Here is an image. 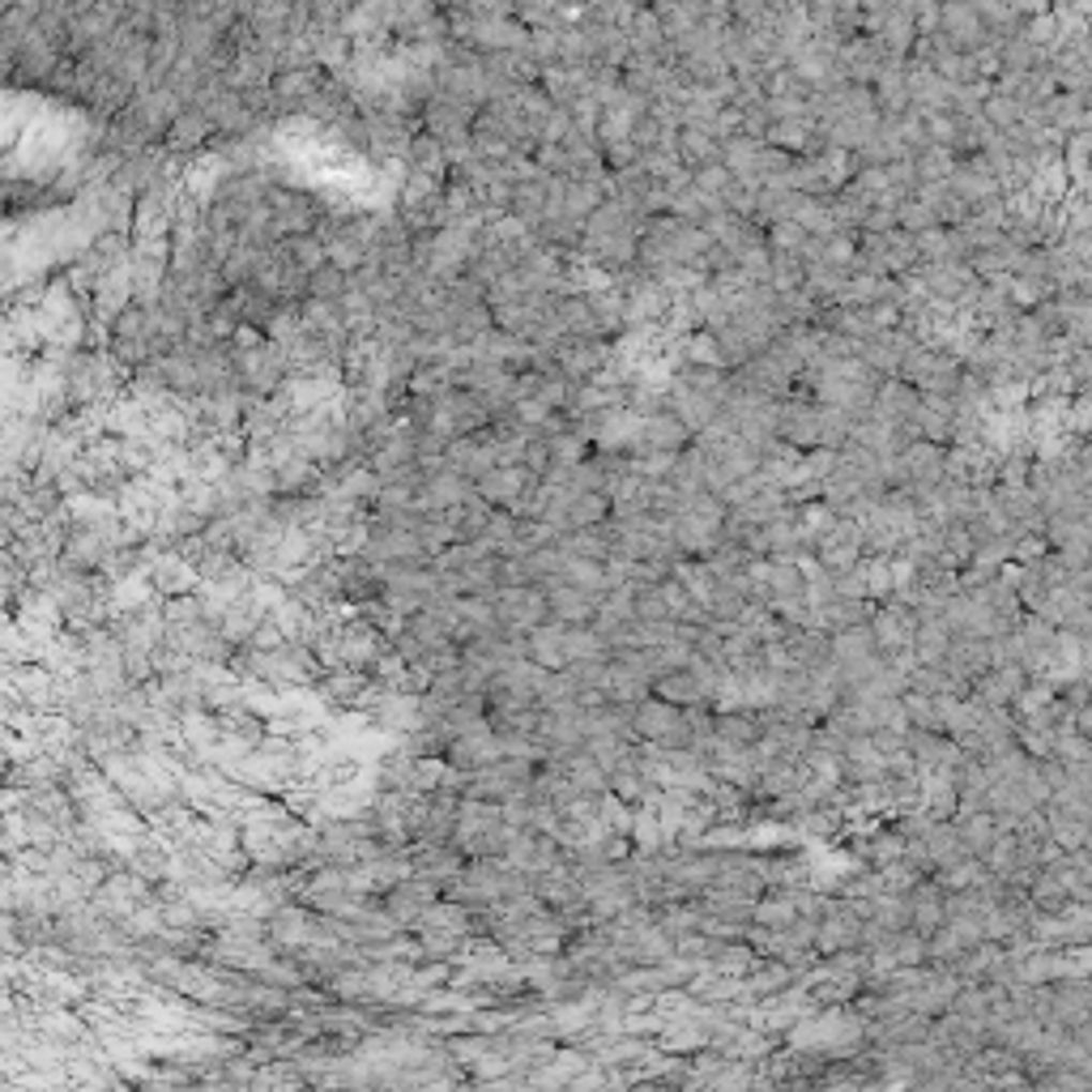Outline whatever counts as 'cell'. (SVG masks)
<instances>
[{
  "mask_svg": "<svg viewBox=\"0 0 1092 1092\" xmlns=\"http://www.w3.org/2000/svg\"><path fill=\"white\" fill-rule=\"evenodd\" d=\"M525 658L534 666H542V671H564L568 666V658H564V624L551 619V615L542 624H534L525 632Z\"/></svg>",
  "mask_w": 1092,
  "mask_h": 1092,
  "instance_id": "obj_3",
  "label": "cell"
},
{
  "mask_svg": "<svg viewBox=\"0 0 1092 1092\" xmlns=\"http://www.w3.org/2000/svg\"><path fill=\"white\" fill-rule=\"evenodd\" d=\"M653 696H662V701H671V705H679V709H688V705H696V701H709L705 696V688L696 683V675L683 666V671H671V675H658L653 679Z\"/></svg>",
  "mask_w": 1092,
  "mask_h": 1092,
  "instance_id": "obj_12",
  "label": "cell"
},
{
  "mask_svg": "<svg viewBox=\"0 0 1092 1092\" xmlns=\"http://www.w3.org/2000/svg\"><path fill=\"white\" fill-rule=\"evenodd\" d=\"M815 559H819V568L824 572H845V568H853L858 559H862V547L858 542H845V538H836L832 529L828 534H819V542H815Z\"/></svg>",
  "mask_w": 1092,
  "mask_h": 1092,
  "instance_id": "obj_15",
  "label": "cell"
},
{
  "mask_svg": "<svg viewBox=\"0 0 1092 1092\" xmlns=\"http://www.w3.org/2000/svg\"><path fill=\"white\" fill-rule=\"evenodd\" d=\"M948 645H952V632L943 628V619L918 624V628H913V641H909V649H913L918 666H939V662H943V653H948Z\"/></svg>",
  "mask_w": 1092,
  "mask_h": 1092,
  "instance_id": "obj_10",
  "label": "cell"
},
{
  "mask_svg": "<svg viewBox=\"0 0 1092 1092\" xmlns=\"http://www.w3.org/2000/svg\"><path fill=\"white\" fill-rule=\"evenodd\" d=\"M871 636H875V649L879 653H892V649H905L913 641V628H918V615L905 611V606H892V602H879L866 619Z\"/></svg>",
  "mask_w": 1092,
  "mask_h": 1092,
  "instance_id": "obj_1",
  "label": "cell"
},
{
  "mask_svg": "<svg viewBox=\"0 0 1092 1092\" xmlns=\"http://www.w3.org/2000/svg\"><path fill=\"white\" fill-rule=\"evenodd\" d=\"M956 819V832H960V841H965V849L969 853H986V845L999 836V824H995V815L990 811H960V815H952Z\"/></svg>",
  "mask_w": 1092,
  "mask_h": 1092,
  "instance_id": "obj_14",
  "label": "cell"
},
{
  "mask_svg": "<svg viewBox=\"0 0 1092 1092\" xmlns=\"http://www.w3.org/2000/svg\"><path fill=\"white\" fill-rule=\"evenodd\" d=\"M452 764L457 768H487V764H495L499 759V742H495V734H487V729H465V734H457L452 738Z\"/></svg>",
  "mask_w": 1092,
  "mask_h": 1092,
  "instance_id": "obj_6",
  "label": "cell"
},
{
  "mask_svg": "<svg viewBox=\"0 0 1092 1092\" xmlns=\"http://www.w3.org/2000/svg\"><path fill=\"white\" fill-rule=\"evenodd\" d=\"M653 789H658V785H649V781L632 768V759H628L624 768H615V772H611V794H615V798H624L628 806H641Z\"/></svg>",
  "mask_w": 1092,
  "mask_h": 1092,
  "instance_id": "obj_18",
  "label": "cell"
},
{
  "mask_svg": "<svg viewBox=\"0 0 1092 1092\" xmlns=\"http://www.w3.org/2000/svg\"><path fill=\"white\" fill-rule=\"evenodd\" d=\"M922 845L930 849L935 871H943V866H952V862L969 858V849H965V841H960V832H956V819H935V824L926 828Z\"/></svg>",
  "mask_w": 1092,
  "mask_h": 1092,
  "instance_id": "obj_7",
  "label": "cell"
},
{
  "mask_svg": "<svg viewBox=\"0 0 1092 1092\" xmlns=\"http://www.w3.org/2000/svg\"><path fill=\"white\" fill-rule=\"evenodd\" d=\"M658 594H662V602H666L671 619H679V615H683V606L692 602V594L683 589V581H679V576H666V581H658Z\"/></svg>",
  "mask_w": 1092,
  "mask_h": 1092,
  "instance_id": "obj_24",
  "label": "cell"
},
{
  "mask_svg": "<svg viewBox=\"0 0 1092 1092\" xmlns=\"http://www.w3.org/2000/svg\"><path fill=\"white\" fill-rule=\"evenodd\" d=\"M794 918H798V909H794V901L781 888H768V896L759 892L755 905H751V926H764V930H781Z\"/></svg>",
  "mask_w": 1092,
  "mask_h": 1092,
  "instance_id": "obj_11",
  "label": "cell"
},
{
  "mask_svg": "<svg viewBox=\"0 0 1092 1092\" xmlns=\"http://www.w3.org/2000/svg\"><path fill=\"white\" fill-rule=\"evenodd\" d=\"M755 875L764 888H789V883H806L811 875V858L806 853H759L755 858Z\"/></svg>",
  "mask_w": 1092,
  "mask_h": 1092,
  "instance_id": "obj_4",
  "label": "cell"
},
{
  "mask_svg": "<svg viewBox=\"0 0 1092 1092\" xmlns=\"http://www.w3.org/2000/svg\"><path fill=\"white\" fill-rule=\"evenodd\" d=\"M559 576H564L572 589H581V594H589V598H598V602H602V594L611 589L606 564H598V559H581V555H568V559H564V568H559Z\"/></svg>",
  "mask_w": 1092,
  "mask_h": 1092,
  "instance_id": "obj_8",
  "label": "cell"
},
{
  "mask_svg": "<svg viewBox=\"0 0 1092 1092\" xmlns=\"http://www.w3.org/2000/svg\"><path fill=\"white\" fill-rule=\"evenodd\" d=\"M564 658L576 662V658H611L606 641L589 628V624H564Z\"/></svg>",
  "mask_w": 1092,
  "mask_h": 1092,
  "instance_id": "obj_17",
  "label": "cell"
},
{
  "mask_svg": "<svg viewBox=\"0 0 1092 1092\" xmlns=\"http://www.w3.org/2000/svg\"><path fill=\"white\" fill-rule=\"evenodd\" d=\"M602 692H606L611 705H641V701L653 692V679H649L641 666H632V662H624V658H611V662H606Z\"/></svg>",
  "mask_w": 1092,
  "mask_h": 1092,
  "instance_id": "obj_2",
  "label": "cell"
},
{
  "mask_svg": "<svg viewBox=\"0 0 1092 1092\" xmlns=\"http://www.w3.org/2000/svg\"><path fill=\"white\" fill-rule=\"evenodd\" d=\"M713 734L726 738V742H738V747H751V742L759 738L755 709H726V713H713Z\"/></svg>",
  "mask_w": 1092,
  "mask_h": 1092,
  "instance_id": "obj_16",
  "label": "cell"
},
{
  "mask_svg": "<svg viewBox=\"0 0 1092 1092\" xmlns=\"http://www.w3.org/2000/svg\"><path fill=\"white\" fill-rule=\"evenodd\" d=\"M606 662H611V658H576V662H568L564 671L572 675V683H576V692H581V688H602Z\"/></svg>",
  "mask_w": 1092,
  "mask_h": 1092,
  "instance_id": "obj_21",
  "label": "cell"
},
{
  "mask_svg": "<svg viewBox=\"0 0 1092 1092\" xmlns=\"http://www.w3.org/2000/svg\"><path fill=\"white\" fill-rule=\"evenodd\" d=\"M892 956H896V965H926V939L913 935V930L905 926V930H896V939H892Z\"/></svg>",
  "mask_w": 1092,
  "mask_h": 1092,
  "instance_id": "obj_22",
  "label": "cell"
},
{
  "mask_svg": "<svg viewBox=\"0 0 1092 1092\" xmlns=\"http://www.w3.org/2000/svg\"><path fill=\"white\" fill-rule=\"evenodd\" d=\"M679 722V705H671V701H662V696H645L641 705H632V726H636V738H653V742H662L666 738V729Z\"/></svg>",
  "mask_w": 1092,
  "mask_h": 1092,
  "instance_id": "obj_5",
  "label": "cell"
},
{
  "mask_svg": "<svg viewBox=\"0 0 1092 1092\" xmlns=\"http://www.w3.org/2000/svg\"><path fill=\"white\" fill-rule=\"evenodd\" d=\"M581 747H585V755H589V759H594L606 776L632 759V742H628V738H619V734H589Z\"/></svg>",
  "mask_w": 1092,
  "mask_h": 1092,
  "instance_id": "obj_13",
  "label": "cell"
},
{
  "mask_svg": "<svg viewBox=\"0 0 1092 1092\" xmlns=\"http://www.w3.org/2000/svg\"><path fill=\"white\" fill-rule=\"evenodd\" d=\"M551 444H529V452H525V465H529V474H547L551 470Z\"/></svg>",
  "mask_w": 1092,
  "mask_h": 1092,
  "instance_id": "obj_26",
  "label": "cell"
},
{
  "mask_svg": "<svg viewBox=\"0 0 1092 1092\" xmlns=\"http://www.w3.org/2000/svg\"><path fill=\"white\" fill-rule=\"evenodd\" d=\"M611 517V499L602 491H576L568 499V512H564V529H589V525H602Z\"/></svg>",
  "mask_w": 1092,
  "mask_h": 1092,
  "instance_id": "obj_9",
  "label": "cell"
},
{
  "mask_svg": "<svg viewBox=\"0 0 1092 1092\" xmlns=\"http://www.w3.org/2000/svg\"><path fill=\"white\" fill-rule=\"evenodd\" d=\"M901 862H905L913 875H935V858H930V849H926L922 841H905V853H901Z\"/></svg>",
  "mask_w": 1092,
  "mask_h": 1092,
  "instance_id": "obj_25",
  "label": "cell"
},
{
  "mask_svg": "<svg viewBox=\"0 0 1092 1092\" xmlns=\"http://www.w3.org/2000/svg\"><path fill=\"white\" fill-rule=\"evenodd\" d=\"M901 709H905V722H909V726L935 729V701H930L926 692L905 688V692H901Z\"/></svg>",
  "mask_w": 1092,
  "mask_h": 1092,
  "instance_id": "obj_20",
  "label": "cell"
},
{
  "mask_svg": "<svg viewBox=\"0 0 1092 1092\" xmlns=\"http://www.w3.org/2000/svg\"><path fill=\"white\" fill-rule=\"evenodd\" d=\"M901 853H905V836L896 832V828H875L871 836H866V862L879 871V866H888V862H901Z\"/></svg>",
  "mask_w": 1092,
  "mask_h": 1092,
  "instance_id": "obj_19",
  "label": "cell"
},
{
  "mask_svg": "<svg viewBox=\"0 0 1092 1092\" xmlns=\"http://www.w3.org/2000/svg\"><path fill=\"white\" fill-rule=\"evenodd\" d=\"M645 444L649 448H679L683 444V427H675L671 418H653L645 427Z\"/></svg>",
  "mask_w": 1092,
  "mask_h": 1092,
  "instance_id": "obj_23",
  "label": "cell"
}]
</instances>
